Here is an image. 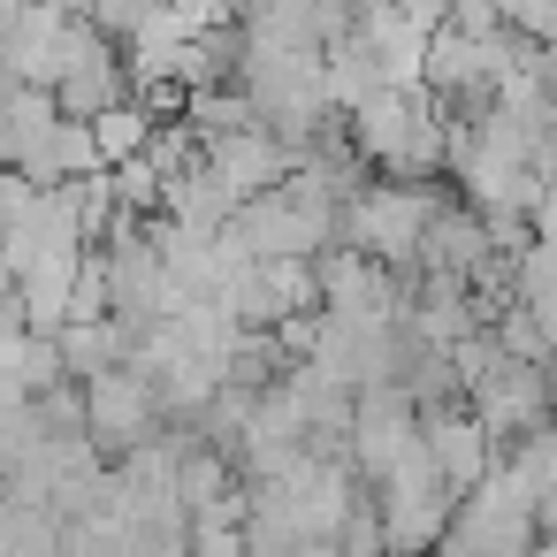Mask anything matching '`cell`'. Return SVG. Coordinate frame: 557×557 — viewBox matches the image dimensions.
Masks as SVG:
<instances>
[{
  "label": "cell",
  "instance_id": "7a4b0ae2",
  "mask_svg": "<svg viewBox=\"0 0 557 557\" xmlns=\"http://www.w3.org/2000/svg\"><path fill=\"white\" fill-rule=\"evenodd\" d=\"M405 458H420V405L405 389H367L351 412V473L382 488Z\"/></svg>",
  "mask_w": 557,
  "mask_h": 557
},
{
  "label": "cell",
  "instance_id": "3957f363",
  "mask_svg": "<svg viewBox=\"0 0 557 557\" xmlns=\"http://www.w3.org/2000/svg\"><path fill=\"white\" fill-rule=\"evenodd\" d=\"M420 435H428V458H435V473L458 488V504L504 466V450H496V435L473 420V405H443V412H428L420 420Z\"/></svg>",
  "mask_w": 557,
  "mask_h": 557
},
{
  "label": "cell",
  "instance_id": "6da1fadb",
  "mask_svg": "<svg viewBox=\"0 0 557 557\" xmlns=\"http://www.w3.org/2000/svg\"><path fill=\"white\" fill-rule=\"evenodd\" d=\"M458 191H443V184H367L351 207H344V252H359V260H374V268H389V275H420V245H428V230H435V214L450 207Z\"/></svg>",
  "mask_w": 557,
  "mask_h": 557
},
{
  "label": "cell",
  "instance_id": "277c9868",
  "mask_svg": "<svg viewBox=\"0 0 557 557\" xmlns=\"http://www.w3.org/2000/svg\"><path fill=\"white\" fill-rule=\"evenodd\" d=\"M153 131H161V123L131 100V108H115V115H100V123H92V146H100V161H108V169H131V161H146Z\"/></svg>",
  "mask_w": 557,
  "mask_h": 557
}]
</instances>
